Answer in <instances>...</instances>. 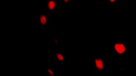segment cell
<instances>
[{
  "mask_svg": "<svg viewBox=\"0 0 136 76\" xmlns=\"http://www.w3.org/2000/svg\"><path fill=\"white\" fill-rule=\"evenodd\" d=\"M114 48L118 54H125L127 53L126 45L124 43L118 42V43H115Z\"/></svg>",
  "mask_w": 136,
  "mask_h": 76,
  "instance_id": "6da1fadb",
  "label": "cell"
},
{
  "mask_svg": "<svg viewBox=\"0 0 136 76\" xmlns=\"http://www.w3.org/2000/svg\"><path fill=\"white\" fill-rule=\"evenodd\" d=\"M95 68V71L97 72H101L105 69V64L102 59L97 57L94 60Z\"/></svg>",
  "mask_w": 136,
  "mask_h": 76,
  "instance_id": "7a4b0ae2",
  "label": "cell"
},
{
  "mask_svg": "<svg viewBox=\"0 0 136 76\" xmlns=\"http://www.w3.org/2000/svg\"><path fill=\"white\" fill-rule=\"evenodd\" d=\"M47 6H48V9L50 10H53L56 8V6H57V3L56 2L53 1H49L48 3Z\"/></svg>",
  "mask_w": 136,
  "mask_h": 76,
  "instance_id": "3957f363",
  "label": "cell"
},
{
  "mask_svg": "<svg viewBox=\"0 0 136 76\" xmlns=\"http://www.w3.org/2000/svg\"><path fill=\"white\" fill-rule=\"evenodd\" d=\"M47 19H46V16L45 15H42L39 17V22L42 25H44L46 23Z\"/></svg>",
  "mask_w": 136,
  "mask_h": 76,
  "instance_id": "277c9868",
  "label": "cell"
},
{
  "mask_svg": "<svg viewBox=\"0 0 136 76\" xmlns=\"http://www.w3.org/2000/svg\"><path fill=\"white\" fill-rule=\"evenodd\" d=\"M56 57L57 60L59 61L60 62H64V56L63 55V54L61 53H57L56 54Z\"/></svg>",
  "mask_w": 136,
  "mask_h": 76,
  "instance_id": "5b68a950",
  "label": "cell"
},
{
  "mask_svg": "<svg viewBox=\"0 0 136 76\" xmlns=\"http://www.w3.org/2000/svg\"><path fill=\"white\" fill-rule=\"evenodd\" d=\"M66 5H70L73 2V0H63Z\"/></svg>",
  "mask_w": 136,
  "mask_h": 76,
  "instance_id": "8992f818",
  "label": "cell"
},
{
  "mask_svg": "<svg viewBox=\"0 0 136 76\" xmlns=\"http://www.w3.org/2000/svg\"><path fill=\"white\" fill-rule=\"evenodd\" d=\"M108 3H109L110 5H112L116 3L117 0H108Z\"/></svg>",
  "mask_w": 136,
  "mask_h": 76,
  "instance_id": "52a82bcc",
  "label": "cell"
},
{
  "mask_svg": "<svg viewBox=\"0 0 136 76\" xmlns=\"http://www.w3.org/2000/svg\"><path fill=\"white\" fill-rule=\"evenodd\" d=\"M47 72L49 74H51V75H52V76L53 75V71L52 69H47Z\"/></svg>",
  "mask_w": 136,
  "mask_h": 76,
  "instance_id": "ba28073f",
  "label": "cell"
}]
</instances>
